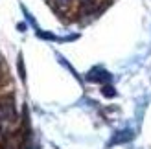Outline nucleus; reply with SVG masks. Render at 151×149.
I'll return each instance as SVG.
<instances>
[{
    "instance_id": "obj_1",
    "label": "nucleus",
    "mask_w": 151,
    "mask_h": 149,
    "mask_svg": "<svg viewBox=\"0 0 151 149\" xmlns=\"http://www.w3.org/2000/svg\"><path fill=\"white\" fill-rule=\"evenodd\" d=\"M94 72L98 74V76L90 74V76H88V79H90V81H109V79H111V76H109L107 72H103V70H94Z\"/></svg>"
}]
</instances>
